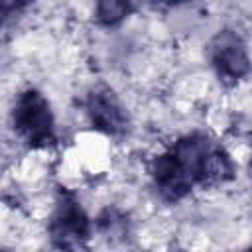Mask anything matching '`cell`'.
Returning <instances> with one entry per match:
<instances>
[{"label": "cell", "instance_id": "cell-1", "mask_svg": "<svg viewBox=\"0 0 252 252\" xmlns=\"http://www.w3.org/2000/svg\"><path fill=\"white\" fill-rule=\"evenodd\" d=\"M91 236V222L81 203L69 191H59L49 220V238L59 252H79Z\"/></svg>", "mask_w": 252, "mask_h": 252}, {"label": "cell", "instance_id": "cell-5", "mask_svg": "<svg viewBox=\"0 0 252 252\" xmlns=\"http://www.w3.org/2000/svg\"><path fill=\"white\" fill-rule=\"evenodd\" d=\"M152 175H154V181H156V187H158L159 195L165 201H179V199H183L191 191V185H193V179L179 165V161L171 156V152L159 156L154 161Z\"/></svg>", "mask_w": 252, "mask_h": 252}, {"label": "cell", "instance_id": "cell-3", "mask_svg": "<svg viewBox=\"0 0 252 252\" xmlns=\"http://www.w3.org/2000/svg\"><path fill=\"white\" fill-rule=\"evenodd\" d=\"M211 61L224 81H238L250 71V57L238 33L230 30L219 32L211 41Z\"/></svg>", "mask_w": 252, "mask_h": 252}, {"label": "cell", "instance_id": "cell-8", "mask_svg": "<svg viewBox=\"0 0 252 252\" xmlns=\"http://www.w3.org/2000/svg\"><path fill=\"white\" fill-rule=\"evenodd\" d=\"M246 252H252V248H248V250H246Z\"/></svg>", "mask_w": 252, "mask_h": 252}, {"label": "cell", "instance_id": "cell-2", "mask_svg": "<svg viewBox=\"0 0 252 252\" xmlns=\"http://www.w3.org/2000/svg\"><path fill=\"white\" fill-rule=\"evenodd\" d=\"M12 120H14V130L28 146L39 148L53 142L51 106L39 91L28 89L18 96L12 112Z\"/></svg>", "mask_w": 252, "mask_h": 252}, {"label": "cell", "instance_id": "cell-4", "mask_svg": "<svg viewBox=\"0 0 252 252\" xmlns=\"http://www.w3.org/2000/svg\"><path fill=\"white\" fill-rule=\"evenodd\" d=\"M87 112L93 126L104 134L118 136L128 128V116L112 93V89L98 85L87 96Z\"/></svg>", "mask_w": 252, "mask_h": 252}, {"label": "cell", "instance_id": "cell-6", "mask_svg": "<svg viewBox=\"0 0 252 252\" xmlns=\"http://www.w3.org/2000/svg\"><path fill=\"white\" fill-rule=\"evenodd\" d=\"M234 175V165L230 161V156L220 148L211 144L207 154L203 156V161L197 171V183L201 185H220L228 181Z\"/></svg>", "mask_w": 252, "mask_h": 252}, {"label": "cell", "instance_id": "cell-7", "mask_svg": "<svg viewBox=\"0 0 252 252\" xmlns=\"http://www.w3.org/2000/svg\"><path fill=\"white\" fill-rule=\"evenodd\" d=\"M132 6L128 2H114V0H104L96 4V22L102 26H114L120 20H124L130 14Z\"/></svg>", "mask_w": 252, "mask_h": 252}]
</instances>
